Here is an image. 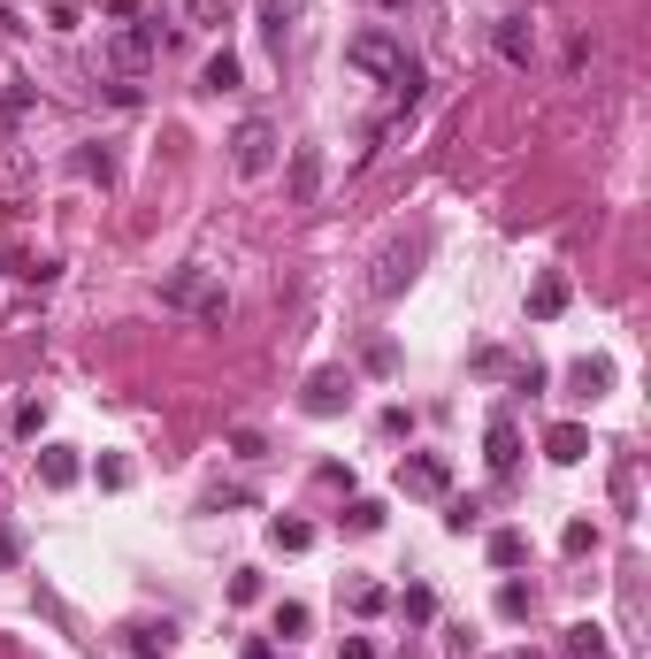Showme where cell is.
I'll list each match as a JSON object with an SVG mask.
<instances>
[{
	"mask_svg": "<svg viewBox=\"0 0 651 659\" xmlns=\"http://www.w3.org/2000/svg\"><path fill=\"white\" fill-rule=\"evenodd\" d=\"M498 614L521 622V614H529V583H498Z\"/></svg>",
	"mask_w": 651,
	"mask_h": 659,
	"instance_id": "24",
	"label": "cell"
},
{
	"mask_svg": "<svg viewBox=\"0 0 651 659\" xmlns=\"http://www.w3.org/2000/svg\"><path fill=\"white\" fill-rule=\"evenodd\" d=\"M345 391H352V383H345L337 368H315V376H307V414H337Z\"/></svg>",
	"mask_w": 651,
	"mask_h": 659,
	"instance_id": "9",
	"label": "cell"
},
{
	"mask_svg": "<svg viewBox=\"0 0 651 659\" xmlns=\"http://www.w3.org/2000/svg\"><path fill=\"white\" fill-rule=\"evenodd\" d=\"M560 307H567V284H560V277H544V284L529 292V315H544V323H552Z\"/></svg>",
	"mask_w": 651,
	"mask_h": 659,
	"instance_id": "18",
	"label": "cell"
},
{
	"mask_svg": "<svg viewBox=\"0 0 651 659\" xmlns=\"http://www.w3.org/2000/svg\"><path fill=\"white\" fill-rule=\"evenodd\" d=\"M131 484V461H100V491H123Z\"/></svg>",
	"mask_w": 651,
	"mask_h": 659,
	"instance_id": "28",
	"label": "cell"
},
{
	"mask_svg": "<svg viewBox=\"0 0 651 659\" xmlns=\"http://www.w3.org/2000/svg\"><path fill=\"white\" fill-rule=\"evenodd\" d=\"M345 606L352 614H383V583H345Z\"/></svg>",
	"mask_w": 651,
	"mask_h": 659,
	"instance_id": "23",
	"label": "cell"
},
{
	"mask_svg": "<svg viewBox=\"0 0 651 659\" xmlns=\"http://www.w3.org/2000/svg\"><path fill=\"white\" fill-rule=\"evenodd\" d=\"M292 199L300 207L323 199V147H292Z\"/></svg>",
	"mask_w": 651,
	"mask_h": 659,
	"instance_id": "6",
	"label": "cell"
},
{
	"mask_svg": "<svg viewBox=\"0 0 651 659\" xmlns=\"http://www.w3.org/2000/svg\"><path fill=\"white\" fill-rule=\"evenodd\" d=\"M490 468H498V476H506V468H513V461H521V430H513V422H490Z\"/></svg>",
	"mask_w": 651,
	"mask_h": 659,
	"instance_id": "13",
	"label": "cell"
},
{
	"mask_svg": "<svg viewBox=\"0 0 651 659\" xmlns=\"http://www.w3.org/2000/svg\"><path fill=\"white\" fill-rule=\"evenodd\" d=\"M131 645H139V652H169V645H176V629H169V622H139V629H131Z\"/></svg>",
	"mask_w": 651,
	"mask_h": 659,
	"instance_id": "21",
	"label": "cell"
},
{
	"mask_svg": "<svg viewBox=\"0 0 651 659\" xmlns=\"http://www.w3.org/2000/svg\"><path fill=\"white\" fill-rule=\"evenodd\" d=\"M544 453H552V461H560V468H575V461H583V453H590V430H575V422H560V430H552V437H544Z\"/></svg>",
	"mask_w": 651,
	"mask_h": 659,
	"instance_id": "10",
	"label": "cell"
},
{
	"mask_svg": "<svg viewBox=\"0 0 651 659\" xmlns=\"http://www.w3.org/2000/svg\"><path fill=\"white\" fill-rule=\"evenodd\" d=\"M399 606H406V622H430V614H437V598H430V591H422V583H414V591H406V598H399Z\"/></svg>",
	"mask_w": 651,
	"mask_h": 659,
	"instance_id": "27",
	"label": "cell"
},
{
	"mask_svg": "<svg viewBox=\"0 0 651 659\" xmlns=\"http://www.w3.org/2000/svg\"><path fill=\"white\" fill-rule=\"evenodd\" d=\"M345 62H352L360 77H383V85H391V77L406 69V46H399L391 31H360V39L345 46Z\"/></svg>",
	"mask_w": 651,
	"mask_h": 659,
	"instance_id": "2",
	"label": "cell"
},
{
	"mask_svg": "<svg viewBox=\"0 0 651 659\" xmlns=\"http://www.w3.org/2000/svg\"><path fill=\"white\" fill-rule=\"evenodd\" d=\"M567 383H575L583 399H598V391L614 383V368H606V360H575V368H567Z\"/></svg>",
	"mask_w": 651,
	"mask_h": 659,
	"instance_id": "14",
	"label": "cell"
},
{
	"mask_svg": "<svg viewBox=\"0 0 651 659\" xmlns=\"http://www.w3.org/2000/svg\"><path fill=\"white\" fill-rule=\"evenodd\" d=\"M162 300L169 307H199V300H207V269H176L162 284Z\"/></svg>",
	"mask_w": 651,
	"mask_h": 659,
	"instance_id": "11",
	"label": "cell"
},
{
	"mask_svg": "<svg viewBox=\"0 0 651 659\" xmlns=\"http://www.w3.org/2000/svg\"><path fill=\"white\" fill-rule=\"evenodd\" d=\"M345 529H352V537H376V529H383V506H376V498H352V506H345Z\"/></svg>",
	"mask_w": 651,
	"mask_h": 659,
	"instance_id": "19",
	"label": "cell"
},
{
	"mask_svg": "<svg viewBox=\"0 0 651 659\" xmlns=\"http://www.w3.org/2000/svg\"><path fill=\"white\" fill-rule=\"evenodd\" d=\"M77 476H85V461H77L69 445H46V453H39V484H46V491H69Z\"/></svg>",
	"mask_w": 651,
	"mask_h": 659,
	"instance_id": "8",
	"label": "cell"
},
{
	"mask_svg": "<svg viewBox=\"0 0 651 659\" xmlns=\"http://www.w3.org/2000/svg\"><path fill=\"white\" fill-rule=\"evenodd\" d=\"M154 54H162V23H123L108 39V69H123V77H139Z\"/></svg>",
	"mask_w": 651,
	"mask_h": 659,
	"instance_id": "3",
	"label": "cell"
},
{
	"mask_svg": "<svg viewBox=\"0 0 651 659\" xmlns=\"http://www.w3.org/2000/svg\"><path fill=\"white\" fill-rule=\"evenodd\" d=\"M39 430H46V407H39V399H31V407H15V437H39Z\"/></svg>",
	"mask_w": 651,
	"mask_h": 659,
	"instance_id": "26",
	"label": "cell"
},
{
	"mask_svg": "<svg viewBox=\"0 0 651 659\" xmlns=\"http://www.w3.org/2000/svg\"><path fill=\"white\" fill-rule=\"evenodd\" d=\"M238 85V54H215L207 69H199V93H230Z\"/></svg>",
	"mask_w": 651,
	"mask_h": 659,
	"instance_id": "17",
	"label": "cell"
},
{
	"mask_svg": "<svg viewBox=\"0 0 651 659\" xmlns=\"http://www.w3.org/2000/svg\"><path fill=\"white\" fill-rule=\"evenodd\" d=\"M521 560H529V537L521 529H498L490 537V568H521Z\"/></svg>",
	"mask_w": 651,
	"mask_h": 659,
	"instance_id": "16",
	"label": "cell"
},
{
	"mask_svg": "<svg viewBox=\"0 0 651 659\" xmlns=\"http://www.w3.org/2000/svg\"><path fill=\"white\" fill-rule=\"evenodd\" d=\"M230 169H238V176H269V169H276V123H269V116H246V123L230 131Z\"/></svg>",
	"mask_w": 651,
	"mask_h": 659,
	"instance_id": "1",
	"label": "cell"
},
{
	"mask_svg": "<svg viewBox=\"0 0 651 659\" xmlns=\"http://www.w3.org/2000/svg\"><path fill=\"white\" fill-rule=\"evenodd\" d=\"M15 560H23V537H15V529L0 521V568H15Z\"/></svg>",
	"mask_w": 651,
	"mask_h": 659,
	"instance_id": "31",
	"label": "cell"
},
{
	"mask_svg": "<svg viewBox=\"0 0 651 659\" xmlns=\"http://www.w3.org/2000/svg\"><path fill=\"white\" fill-rule=\"evenodd\" d=\"M307 622H315L307 606H276V637H307Z\"/></svg>",
	"mask_w": 651,
	"mask_h": 659,
	"instance_id": "25",
	"label": "cell"
},
{
	"mask_svg": "<svg viewBox=\"0 0 651 659\" xmlns=\"http://www.w3.org/2000/svg\"><path fill=\"white\" fill-rule=\"evenodd\" d=\"M567 659H614L606 629H598V622H575V629H567Z\"/></svg>",
	"mask_w": 651,
	"mask_h": 659,
	"instance_id": "12",
	"label": "cell"
},
{
	"mask_svg": "<svg viewBox=\"0 0 651 659\" xmlns=\"http://www.w3.org/2000/svg\"><path fill=\"white\" fill-rule=\"evenodd\" d=\"M414 261H422V238H391V246L376 253V277H368V292H376V300H399V284L414 277Z\"/></svg>",
	"mask_w": 651,
	"mask_h": 659,
	"instance_id": "4",
	"label": "cell"
},
{
	"mask_svg": "<svg viewBox=\"0 0 651 659\" xmlns=\"http://www.w3.org/2000/svg\"><path fill=\"white\" fill-rule=\"evenodd\" d=\"M560 544H567V552H590V544H598V529H590V521H567V537H560Z\"/></svg>",
	"mask_w": 651,
	"mask_h": 659,
	"instance_id": "29",
	"label": "cell"
},
{
	"mask_svg": "<svg viewBox=\"0 0 651 659\" xmlns=\"http://www.w3.org/2000/svg\"><path fill=\"white\" fill-rule=\"evenodd\" d=\"M399 491H414V498H445V491H453V468H445L437 453H406V461H399Z\"/></svg>",
	"mask_w": 651,
	"mask_h": 659,
	"instance_id": "5",
	"label": "cell"
},
{
	"mask_svg": "<svg viewBox=\"0 0 651 659\" xmlns=\"http://www.w3.org/2000/svg\"><path fill=\"white\" fill-rule=\"evenodd\" d=\"M269 544H276V552H307V544H315V529L284 514V521H269Z\"/></svg>",
	"mask_w": 651,
	"mask_h": 659,
	"instance_id": "15",
	"label": "cell"
},
{
	"mask_svg": "<svg viewBox=\"0 0 651 659\" xmlns=\"http://www.w3.org/2000/svg\"><path fill=\"white\" fill-rule=\"evenodd\" d=\"M77 176H93V184H116V154H108V147H85V154H77Z\"/></svg>",
	"mask_w": 651,
	"mask_h": 659,
	"instance_id": "20",
	"label": "cell"
},
{
	"mask_svg": "<svg viewBox=\"0 0 651 659\" xmlns=\"http://www.w3.org/2000/svg\"><path fill=\"white\" fill-rule=\"evenodd\" d=\"M23 176H31V154L15 139H0V184H23Z\"/></svg>",
	"mask_w": 651,
	"mask_h": 659,
	"instance_id": "22",
	"label": "cell"
},
{
	"mask_svg": "<svg viewBox=\"0 0 651 659\" xmlns=\"http://www.w3.org/2000/svg\"><path fill=\"white\" fill-rule=\"evenodd\" d=\"M521 659H544V652H521Z\"/></svg>",
	"mask_w": 651,
	"mask_h": 659,
	"instance_id": "33",
	"label": "cell"
},
{
	"mask_svg": "<svg viewBox=\"0 0 651 659\" xmlns=\"http://www.w3.org/2000/svg\"><path fill=\"white\" fill-rule=\"evenodd\" d=\"M490 39H498V54H506L513 69H529V54H536V31H529V15H498V31H490Z\"/></svg>",
	"mask_w": 651,
	"mask_h": 659,
	"instance_id": "7",
	"label": "cell"
},
{
	"mask_svg": "<svg viewBox=\"0 0 651 659\" xmlns=\"http://www.w3.org/2000/svg\"><path fill=\"white\" fill-rule=\"evenodd\" d=\"M230 598H238V606H253V598H261V575H253V568H246V575H230Z\"/></svg>",
	"mask_w": 651,
	"mask_h": 659,
	"instance_id": "30",
	"label": "cell"
},
{
	"mask_svg": "<svg viewBox=\"0 0 651 659\" xmlns=\"http://www.w3.org/2000/svg\"><path fill=\"white\" fill-rule=\"evenodd\" d=\"M337 659H376V645H368V637H345V645H337Z\"/></svg>",
	"mask_w": 651,
	"mask_h": 659,
	"instance_id": "32",
	"label": "cell"
}]
</instances>
